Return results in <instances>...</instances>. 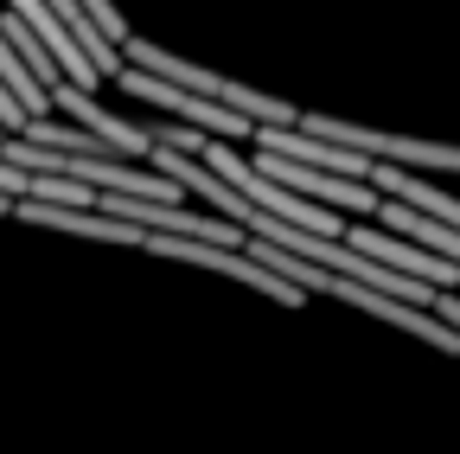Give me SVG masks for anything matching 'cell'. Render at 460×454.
Here are the masks:
<instances>
[{
    "label": "cell",
    "mask_w": 460,
    "mask_h": 454,
    "mask_svg": "<svg viewBox=\"0 0 460 454\" xmlns=\"http://www.w3.org/2000/svg\"><path fill=\"white\" fill-rule=\"evenodd\" d=\"M122 51H128V65H141V71H154V77H166V84H180V90H192V96H211V102H224V109H243L256 129H301V109H295V102H281V96H269V90H250V84H237V77H217V71L180 58V51L154 45V39H128Z\"/></svg>",
    "instance_id": "cell-1"
},
{
    "label": "cell",
    "mask_w": 460,
    "mask_h": 454,
    "mask_svg": "<svg viewBox=\"0 0 460 454\" xmlns=\"http://www.w3.org/2000/svg\"><path fill=\"white\" fill-rule=\"evenodd\" d=\"M301 129L352 147V154H371L377 166H410V174H460V147L454 141H422V135H384V129H358L345 116H301Z\"/></svg>",
    "instance_id": "cell-2"
},
{
    "label": "cell",
    "mask_w": 460,
    "mask_h": 454,
    "mask_svg": "<svg viewBox=\"0 0 460 454\" xmlns=\"http://www.w3.org/2000/svg\"><path fill=\"white\" fill-rule=\"evenodd\" d=\"M115 84H122V96H135V102H160L166 116L186 122V129H205V135H217V141H256V122L243 116V109H224V102H211V96H192V90L166 84V77H154V71H141V65H122V71H115Z\"/></svg>",
    "instance_id": "cell-3"
},
{
    "label": "cell",
    "mask_w": 460,
    "mask_h": 454,
    "mask_svg": "<svg viewBox=\"0 0 460 454\" xmlns=\"http://www.w3.org/2000/svg\"><path fill=\"white\" fill-rule=\"evenodd\" d=\"M256 166L269 180H281L288 192H301V199H314V205H339V211H352V218H365V211H377L384 205V192L371 186V180H345V174H320V166H301V160H288V154H256Z\"/></svg>",
    "instance_id": "cell-4"
},
{
    "label": "cell",
    "mask_w": 460,
    "mask_h": 454,
    "mask_svg": "<svg viewBox=\"0 0 460 454\" xmlns=\"http://www.w3.org/2000/svg\"><path fill=\"white\" fill-rule=\"evenodd\" d=\"M51 102H58V109H71V116H77V129H90L102 147H115L122 160H147V154H154V129H141V122H122V116H109V109H102V102H96L84 84H71V77H65V84L51 90Z\"/></svg>",
    "instance_id": "cell-5"
},
{
    "label": "cell",
    "mask_w": 460,
    "mask_h": 454,
    "mask_svg": "<svg viewBox=\"0 0 460 454\" xmlns=\"http://www.w3.org/2000/svg\"><path fill=\"white\" fill-rule=\"evenodd\" d=\"M345 244L377 256V263H390V269H402V275H416V281H429V289H460V269L447 256H429L422 244L396 237V231H365V224H358V231H345Z\"/></svg>",
    "instance_id": "cell-6"
},
{
    "label": "cell",
    "mask_w": 460,
    "mask_h": 454,
    "mask_svg": "<svg viewBox=\"0 0 460 454\" xmlns=\"http://www.w3.org/2000/svg\"><path fill=\"white\" fill-rule=\"evenodd\" d=\"M7 13H20V20H26V26L39 32V45L51 51V58H58V71H65L71 84L96 90V77H102V71H96V58H90V51L77 45V32H71L65 20L51 13V0H7Z\"/></svg>",
    "instance_id": "cell-7"
},
{
    "label": "cell",
    "mask_w": 460,
    "mask_h": 454,
    "mask_svg": "<svg viewBox=\"0 0 460 454\" xmlns=\"http://www.w3.org/2000/svg\"><path fill=\"white\" fill-rule=\"evenodd\" d=\"M377 211H384V231L410 237V244H422L429 256H447V263L460 269V224H447V218H429V211H410V205H396V199H384Z\"/></svg>",
    "instance_id": "cell-8"
},
{
    "label": "cell",
    "mask_w": 460,
    "mask_h": 454,
    "mask_svg": "<svg viewBox=\"0 0 460 454\" xmlns=\"http://www.w3.org/2000/svg\"><path fill=\"white\" fill-rule=\"evenodd\" d=\"M0 192H7V199H32V192H39V180L26 174V166H13L7 154H0Z\"/></svg>",
    "instance_id": "cell-9"
},
{
    "label": "cell",
    "mask_w": 460,
    "mask_h": 454,
    "mask_svg": "<svg viewBox=\"0 0 460 454\" xmlns=\"http://www.w3.org/2000/svg\"><path fill=\"white\" fill-rule=\"evenodd\" d=\"M435 314H441V320L460 333V289H441V295H435Z\"/></svg>",
    "instance_id": "cell-10"
},
{
    "label": "cell",
    "mask_w": 460,
    "mask_h": 454,
    "mask_svg": "<svg viewBox=\"0 0 460 454\" xmlns=\"http://www.w3.org/2000/svg\"><path fill=\"white\" fill-rule=\"evenodd\" d=\"M13 205H20V199H7V192H0V211H13Z\"/></svg>",
    "instance_id": "cell-11"
}]
</instances>
